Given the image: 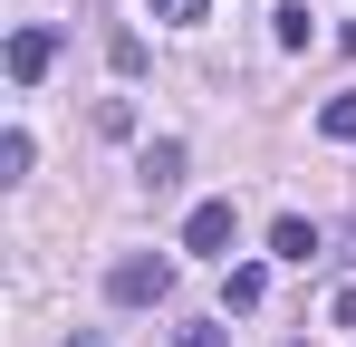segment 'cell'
Returning <instances> with one entry per match:
<instances>
[{"instance_id": "1", "label": "cell", "mask_w": 356, "mask_h": 347, "mask_svg": "<svg viewBox=\"0 0 356 347\" xmlns=\"http://www.w3.org/2000/svg\"><path fill=\"white\" fill-rule=\"evenodd\" d=\"M164 289H174V261H164V251H125L116 270H106V299H116V309H154Z\"/></svg>"}, {"instance_id": "2", "label": "cell", "mask_w": 356, "mask_h": 347, "mask_svg": "<svg viewBox=\"0 0 356 347\" xmlns=\"http://www.w3.org/2000/svg\"><path fill=\"white\" fill-rule=\"evenodd\" d=\"M232 241H241L232 203H193V213H183V251H232Z\"/></svg>"}, {"instance_id": "3", "label": "cell", "mask_w": 356, "mask_h": 347, "mask_svg": "<svg viewBox=\"0 0 356 347\" xmlns=\"http://www.w3.org/2000/svg\"><path fill=\"white\" fill-rule=\"evenodd\" d=\"M49 68H58V29H19V39H10V77H19V87H39Z\"/></svg>"}, {"instance_id": "4", "label": "cell", "mask_w": 356, "mask_h": 347, "mask_svg": "<svg viewBox=\"0 0 356 347\" xmlns=\"http://www.w3.org/2000/svg\"><path fill=\"white\" fill-rule=\"evenodd\" d=\"M270 251H280V261H298V270H308V261H318V251H327V241H318V222H298V213H280V222H270Z\"/></svg>"}, {"instance_id": "5", "label": "cell", "mask_w": 356, "mask_h": 347, "mask_svg": "<svg viewBox=\"0 0 356 347\" xmlns=\"http://www.w3.org/2000/svg\"><path fill=\"white\" fill-rule=\"evenodd\" d=\"M135 174H145V193H174V183H183V145H174V135L145 145V164H135Z\"/></svg>"}, {"instance_id": "6", "label": "cell", "mask_w": 356, "mask_h": 347, "mask_svg": "<svg viewBox=\"0 0 356 347\" xmlns=\"http://www.w3.org/2000/svg\"><path fill=\"white\" fill-rule=\"evenodd\" d=\"M318 135H327V145H356V87H347V97H327V107H318Z\"/></svg>"}, {"instance_id": "7", "label": "cell", "mask_w": 356, "mask_h": 347, "mask_svg": "<svg viewBox=\"0 0 356 347\" xmlns=\"http://www.w3.org/2000/svg\"><path fill=\"white\" fill-rule=\"evenodd\" d=\"M29 164H39V145H29V125H10V135H0V183H19Z\"/></svg>"}, {"instance_id": "8", "label": "cell", "mask_w": 356, "mask_h": 347, "mask_svg": "<svg viewBox=\"0 0 356 347\" xmlns=\"http://www.w3.org/2000/svg\"><path fill=\"white\" fill-rule=\"evenodd\" d=\"M222 299H232V309H260V299H270V270H250V261H241L232 280H222Z\"/></svg>"}, {"instance_id": "9", "label": "cell", "mask_w": 356, "mask_h": 347, "mask_svg": "<svg viewBox=\"0 0 356 347\" xmlns=\"http://www.w3.org/2000/svg\"><path fill=\"white\" fill-rule=\"evenodd\" d=\"M106 68H116V77H145V39L116 29V39H106Z\"/></svg>"}, {"instance_id": "10", "label": "cell", "mask_w": 356, "mask_h": 347, "mask_svg": "<svg viewBox=\"0 0 356 347\" xmlns=\"http://www.w3.org/2000/svg\"><path fill=\"white\" fill-rule=\"evenodd\" d=\"M270 39H280V49H308V0H289V10L270 20Z\"/></svg>"}, {"instance_id": "11", "label": "cell", "mask_w": 356, "mask_h": 347, "mask_svg": "<svg viewBox=\"0 0 356 347\" xmlns=\"http://www.w3.org/2000/svg\"><path fill=\"white\" fill-rule=\"evenodd\" d=\"M202 10H212V0H154V20H174V29H193Z\"/></svg>"}, {"instance_id": "12", "label": "cell", "mask_w": 356, "mask_h": 347, "mask_svg": "<svg viewBox=\"0 0 356 347\" xmlns=\"http://www.w3.org/2000/svg\"><path fill=\"white\" fill-rule=\"evenodd\" d=\"M174 347H232V328H212V318H202V328H174Z\"/></svg>"}, {"instance_id": "13", "label": "cell", "mask_w": 356, "mask_h": 347, "mask_svg": "<svg viewBox=\"0 0 356 347\" xmlns=\"http://www.w3.org/2000/svg\"><path fill=\"white\" fill-rule=\"evenodd\" d=\"M327 328H356V289H337V299H327Z\"/></svg>"}, {"instance_id": "14", "label": "cell", "mask_w": 356, "mask_h": 347, "mask_svg": "<svg viewBox=\"0 0 356 347\" xmlns=\"http://www.w3.org/2000/svg\"><path fill=\"white\" fill-rule=\"evenodd\" d=\"M67 347H97V338H67Z\"/></svg>"}]
</instances>
